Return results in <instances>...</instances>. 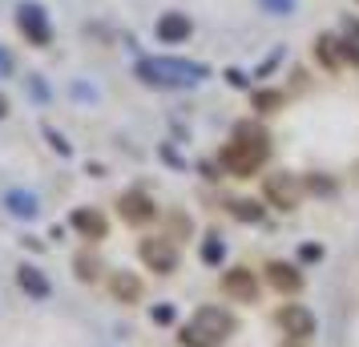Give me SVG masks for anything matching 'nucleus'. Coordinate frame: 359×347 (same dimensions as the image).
Returning <instances> with one entry per match:
<instances>
[{
	"mask_svg": "<svg viewBox=\"0 0 359 347\" xmlns=\"http://www.w3.org/2000/svg\"><path fill=\"white\" fill-rule=\"evenodd\" d=\"M266 154H271V137L259 125H238L234 142H226L222 154H218V165L226 174H234V178H250V174H259V165L266 162Z\"/></svg>",
	"mask_w": 359,
	"mask_h": 347,
	"instance_id": "obj_1",
	"label": "nucleus"
},
{
	"mask_svg": "<svg viewBox=\"0 0 359 347\" xmlns=\"http://www.w3.org/2000/svg\"><path fill=\"white\" fill-rule=\"evenodd\" d=\"M137 77L146 85H162V89H186L206 77V65L194 61H170V57H146L137 61Z\"/></svg>",
	"mask_w": 359,
	"mask_h": 347,
	"instance_id": "obj_2",
	"label": "nucleus"
},
{
	"mask_svg": "<svg viewBox=\"0 0 359 347\" xmlns=\"http://www.w3.org/2000/svg\"><path fill=\"white\" fill-rule=\"evenodd\" d=\"M234 331V319H230L222 307H198L194 319L182 331V343L186 347H222Z\"/></svg>",
	"mask_w": 359,
	"mask_h": 347,
	"instance_id": "obj_3",
	"label": "nucleus"
},
{
	"mask_svg": "<svg viewBox=\"0 0 359 347\" xmlns=\"http://www.w3.org/2000/svg\"><path fill=\"white\" fill-rule=\"evenodd\" d=\"M17 25H20V33L29 36L33 45H49V17H45V8L41 4H20L17 8Z\"/></svg>",
	"mask_w": 359,
	"mask_h": 347,
	"instance_id": "obj_4",
	"label": "nucleus"
},
{
	"mask_svg": "<svg viewBox=\"0 0 359 347\" xmlns=\"http://www.w3.org/2000/svg\"><path fill=\"white\" fill-rule=\"evenodd\" d=\"M142 259H146V266H154L158 275H170V271L178 266V247H174L170 238H146V243H142Z\"/></svg>",
	"mask_w": 359,
	"mask_h": 347,
	"instance_id": "obj_5",
	"label": "nucleus"
},
{
	"mask_svg": "<svg viewBox=\"0 0 359 347\" xmlns=\"http://www.w3.org/2000/svg\"><path fill=\"white\" fill-rule=\"evenodd\" d=\"M222 291H226L230 299H238V303H255V299H259V279H255L246 266H234V271L222 275Z\"/></svg>",
	"mask_w": 359,
	"mask_h": 347,
	"instance_id": "obj_6",
	"label": "nucleus"
},
{
	"mask_svg": "<svg viewBox=\"0 0 359 347\" xmlns=\"http://www.w3.org/2000/svg\"><path fill=\"white\" fill-rule=\"evenodd\" d=\"M278 323H283V331H287L291 339H311V335H315V315H311L307 307H299V303H287V307L278 311Z\"/></svg>",
	"mask_w": 359,
	"mask_h": 347,
	"instance_id": "obj_7",
	"label": "nucleus"
},
{
	"mask_svg": "<svg viewBox=\"0 0 359 347\" xmlns=\"http://www.w3.org/2000/svg\"><path fill=\"white\" fill-rule=\"evenodd\" d=\"M266 198L278 210H291V206H299V182H294L291 174H271L266 178Z\"/></svg>",
	"mask_w": 359,
	"mask_h": 347,
	"instance_id": "obj_8",
	"label": "nucleus"
},
{
	"mask_svg": "<svg viewBox=\"0 0 359 347\" xmlns=\"http://www.w3.org/2000/svg\"><path fill=\"white\" fill-rule=\"evenodd\" d=\"M117 210H121V218H126L130 226H142V222H149V218L158 215V210H154V202H149V194H142V190H130V194H121Z\"/></svg>",
	"mask_w": 359,
	"mask_h": 347,
	"instance_id": "obj_9",
	"label": "nucleus"
},
{
	"mask_svg": "<svg viewBox=\"0 0 359 347\" xmlns=\"http://www.w3.org/2000/svg\"><path fill=\"white\" fill-rule=\"evenodd\" d=\"M190 33H194V25H190L186 13H162V20H158V41L162 45H182Z\"/></svg>",
	"mask_w": 359,
	"mask_h": 347,
	"instance_id": "obj_10",
	"label": "nucleus"
},
{
	"mask_svg": "<svg viewBox=\"0 0 359 347\" xmlns=\"http://www.w3.org/2000/svg\"><path fill=\"white\" fill-rule=\"evenodd\" d=\"M266 279L275 283L283 295H294V291L303 287V275H299L291 263H271V266H266Z\"/></svg>",
	"mask_w": 359,
	"mask_h": 347,
	"instance_id": "obj_11",
	"label": "nucleus"
},
{
	"mask_svg": "<svg viewBox=\"0 0 359 347\" xmlns=\"http://www.w3.org/2000/svg\"><path fill=\"white\" fill-rule=\"evenodd\" d=\"M4 206H8L13 218H36V210H41L36 194H29V190H8L4 194Z\"/></svg>",
	"mask_w": 359,
	"mask_h": 347,
	"instance_id": "obj_12",
	"label": "nucleus"
},
{
	"mask_svg": "<svg viewBox=\"0 0 359 347\" xmlns=\"http://www.w3.org/2000/svg\"><path fill=\"white\" fill-rule=\"evenodd\" d=\"M20 291L25 295H33V299H49V279H45V271H36V266H20Z\"/></svg>",
	"mask_w": 359,
	"mask_h": 347,
	"instance_id": "obj_13",
	"label": "nucleus"
},
{
	"mask_svg": "<svg viewBox=\"0 0 359 347\" xmlns=\"http://www.w3.org/2000/svg\"><path fill=\"white\" fill-rule=\"evenodd\" d=\"M73 226L85 234V238H105V218L97 210H77L73 215Z\"/></svg>",
	"mask_w": 359,
	"mask_h": 347,
	"instance_id": "obj_14",
	"label": "nucleus"
},
{
	"mask_svg": "<svg viewBox=\"0 0 359 347\" xmlns=\"http://www.w3.org/2000/svg\"><path fill=\"white\" fill-rule=\"evenodd\" d=\"M114 295L121 299V303H137V299H142V283L133 279L130 271H121V275H114Z\"/></svg>",
	"mask_w": 359,
	"mask_h": 347,
	"instance_id": "obj_15",
	"label": "nucleus"
},
{
	"mask_svg": "<svg viewBox=\"0 0 359 347\" xmlns=\"http://www.w3.org/2000/svg\"><path fill=\"white\" fill-rule=\"evenodd\" d=\"M255 109H259V114H275V109H283V93H275V89H259V93H255Z\"/></svg>",
	"mask_w": 359,
	"mask_h": 347,
	"instance_id": "obj_16",
	"label": "nucleus"
},
{
	"mask_svg": "<svg viewBox=\"0 0 359 347\" xmlns=\"http://www.w3.org/2000/svg\"><path fill=\"white\" fill-rule=\"evenodd\" d=\"M315 57H319L327 69H335L339 65V57H335V41H331V36H319V41H315Z\"/></svg>",
	"mask_w": 359,
	"mask_h": 347,
	"instance_id": "obj_17",
	"label": "nucleus"
},
{
	"mask_svg": "<svg viewBox=\"0 0 359 347\" xmlns=\"http://www.w3.org/2000/svg\"><path fill=\"white\" fill-rule=\"evenodd\" d=\"M230 210L243 218V222H259V218H262V206H259V202H246V198L230 202Z\"/></svg>",
	"mask_w": 359,
	"mask_h": 347,
	"instance_id": "obj_18",
	"label": "nucleus"
},
{
	"mask_svg": "<svg viewBox=\"0 0 359 347\" xmlns=\"http://www.w3.org/2000/svg\"><path fill=\"white\" fill-rule=\"evenodd\" d=\"M259 4L271 13V17H287V13H294V0H259Z\"/></svg>",
	"mask_w": 359,
	"mask_h": 347,
	"instance_id": "obj_19",
	"label": "nucleus"
},
{
	"mask_svg": "<svg viewBox=\"0 0 359 347\" xmlns=\"http://www.w3.org/2000/svg\"><path fill=\"white\" fill-rule=\"evenodd\" d=\"M202 259H206V263H222V243H218V238H210V243L202 247Z\"/></svg>",
	"mask_w": 359,
	"mask_h": 347,
	"instance_id": "obj_20",
	"label": "nucleus"
},
{
	"mask_svg": "<svg viewBox=\"0 0 359 347\" xmlns=\"http://www.w3.org/2000/svg\"><path fill=\"white\" fill-rule=\"evenodd\" d=\"M343 57L359 65V41H355V36H347V41H343Z\"/></svg>",
	"mask_w": 359,
	"mask_h": 347,
	"instance_id": "obj_21",
	"label": "nucleus"
},
{
	"mask_svg": "<svg viewBox=\"0 0 359 347\" xmlns=\"http://www.w3.org/2000/svg\"><path fill=\"white\" fill-rule=\"evenodd\" d=\"M174 319V307H154V323H170Z\"/></svg>",
	"mask_w": 359,
	"mask_h": 347,
	"instance_id": "obj_22",
	"label": "nucleus"
},
{
	"mask_svg": "<svg viewBox=\"0 0 359 347\" xmlns=\"http://www.w3.org/2000/svg\"><path fill=\"white\" fill-rule=\"evenodd\" d=\"M8 73H13V57L0 49V77H8Z\"/></svg>",
	"mask_w": 359,
	"mask_h": 347,
	"instance_id": "obj_23",
	"label": "nucleus"
},
{
	"mask_svg": "<svg viewBox=\"0 0 359 347\" xmlns=\"http://www.w3.org/2000/svg\"><path fill=\"white\" fill-rule=\"evenodd\" d=\"M77 266H81V271H77L81 279H93V275H97V271H93V263H85V259H81V263H77Z\"/></svg>",
	"mask_w": 359,
	"mask_h": 347,
	"instance_id": "obj_24",
	"label": "nucleus"
},
{
	"mask_svg": "<svg viewBox=\"0 0 359 347\" xmlns=\"http://www.w3.org/2000/svg\"><path fill=\"white\" fill-rule=\"evenodd\" d=\"M4 114H8V101L0 97V117H4Z\"/></svg>",
	"mask_w": 359,
	"mask_h": 347,
	"instance_id": "obj_25",
	"label": "nucleus"
},
{
	"mask_svg": "<svg viewBox=\"0 0 359 347\" xmlns=\"http://www.w3.org/2000/svg\"><path fill=\"white\" fill-rule=\"evenodd\" d=\"M283 347H291V343H283Z\"/></svg>",
	"mask_w": 359,
	"mask_h": 347,
	"instance_id": "obj_26",
	"label": "nucleus"
}]
</instances>
